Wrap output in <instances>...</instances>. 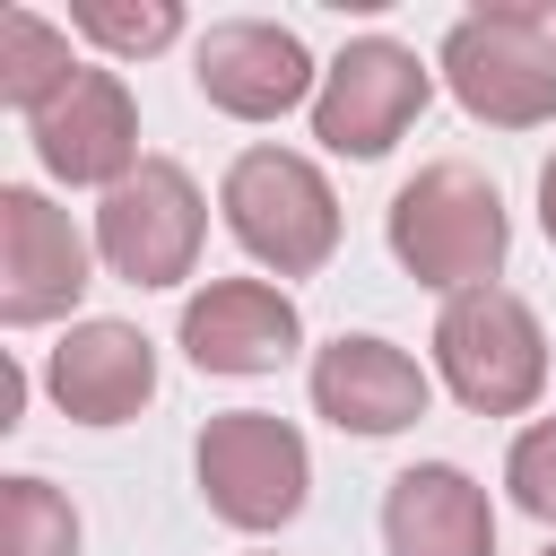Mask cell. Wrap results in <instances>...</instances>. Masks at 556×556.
I'll list each match as a JSON object with an SVG mask.
<instances>
[{
  "mask_svg": "<svg viewBox=\"0 0 556 556\" xmlns=\"http://www.w3.org/2000/svg\"><path fill=\"white\" fill-rule=\"evenodd\" d=\"M382 235H391V261L452 304V295H469V287H495L504 243H513V217H504V191H495L478 165L434 156V165H417V174L391 191Z\"/></svg>",
  "mask_w": 556,
  "mask_h": 556,
  "instance_id": "6da1fadb",
  "label": "cell"
},
{
  "mask_svg": "<svg viewBox=\"0 0 556 556\" xmlns=\"http://www.w3.org/2000/svg\"><path fill=\"white\" fill-rule=\"evenodd\" d=\"M217 208H226V235L278 278H313L339 252V191L295 148H243L217 182Z\"/></svg>",
  "mask_w": 556,
  "mask_h": 556,
  "instance_id": "7a4b0ae2",
  "label": "cell"
},
{
  "mask_svg": "<svg viewBox=\"0 0 556 556\" xmlns=\"http://www.w3.org/2000/svg\"><path fill=\"white\" fill-rule=\"evenodd\" d=\"M443 87L486 130H539L556 122V26L547 9H478L443 35Z\"/></svg>",
  "mask_w": 556,
  "mask_h": 556,
  "instance_id": "3957f363",
  "label": "cell"
},
{
  "mask_svg": "<svg viewBox=\"0 0 556 556\" xmlns=\"http://www.w3.org/2000/svg\"><path fill=\"white\" fill-rule=\"evenodd\" d=\"M434 374L469 417H521L547 391V330L513 287H469L434 321Z\"/></svg>",
  "mask_w": 556,
  "mask_h": 556,
  "instance_id": "277c9868",
  "label": "cell"
},
{
  "mask_svg": "<svg viewBox=\"0 0 556 556\" xmlns=\"http://www.w3.org/2000/svg\"><path fill=\"white\" fill-rule=\"evenodd\" d=\"M191 478H200V495H208V513H217L226 530H252V539H261V530H287V521L304 513L313 452H304V434H295L287 417H269V408H226V417L200 426Z\"/></svg>",
  "mask_w": 556,
  "mask_h": 556,
  "instance_id": "5b68a950",
  "label": "cell"
},
{
  "mask_svg": "<svg viewBox=\"0 0 556 556\" xmlns=\"http://www.w3.org/2000/svg\"><path fill=\"white\" fill-rule=\"evenodd\" d=\"M200 235H208V200L174 156H148L96 208V261L130 287H182L200 261Z\"/></svg>",
  "mask_w": 556,
  "mask_h": 556,
  "instance_id": "8992f818",
  "label": "cell"
},
{
  "mask_svg": "<svg viewBox=\"0 0 556 556\" xmlns=\"http://www.w3.org/2000/svg\"><path fill=\"white\" fill-rule=\"evenodd\" d=\"M434 96V70L391 43V35H356L330 70H321V96H313V139L330 156H391L400 130L426 113Z\"/></svg>",
  "mask_w": 556,
  "mask_h": 556,
  "instance_id": "52a82bcc",
  "label": "cell"
},
{
  "mask_svg": "<svg viewBox=\"0 0 556 556\" xmlns=\"http://www.w3.org/2000/svg\"><path fill=\"white\" fill-rule=\"evenodd\" d=\"M87 287H96V252L70 226V208H52L43 191L9 182L0 191V321L9 330L61 321Z\"/></svg>",
  "mask_w": 556,
  "mask_h": 556,
  "instance_id": "ba28073f",
  "label": "cell"
},
{
  "mask_svg": "<svg viewBox=\"0 0 556 556\" xmlns=\"http://www.w3.org/2000/svg\"><path fill=\"white\" fill-rule=\"evenodd\" d=\"M191 78H200V96H208L217 113H235V122H278V113H295L304 96H321V87H313V52H304L278 17H217V26L200 35V52H191Z\"/></svg>",
  "mask_w": 556,
  "mask_h": 556,
  "instance_id": "9c48e42d",
  "label": "cell"
},
{
  "mask_svg": "<svg viewBox=\"0 0 556 556\" xmlns=\"http://www.w3.org/2000/svg\"><path fill=\"white\" fill-rule=\"evenodd\" d=\"M26 130H35V156H43L52 182H96V191H113L122 174L148 165V156H139V104H130L122 70H78Z\"/></svg>",
  "mask_w": 556,
  "mask_h": 556,
  "instance_id": "30bf717a",
  "label": "cell"
},
{
  "mask_svg": "<svg viewBox=\"0 0 556 556\" xmlns=\"http://www.w3.org/2000/svg\"><path fill=\"white\" fill-rule=\"evenodd\" d=\"M304 348V313L269 278H208L182 304V356L200 374H278Z\"/></svg>",
  "mask_w": 556,
  "mask_h": 556,
  "instance_id": "8fae6325",
  "label": "cell"
},
{
  "mask_svg": "<svg viewBox=\"0 0 556 556\" xmlns=\"http://www.w3.org/2000/svg\"><path fill=\"white\" fill-rule=\"evenodd\" d=\"M426 400H434L426 365H417L408 348L374 339V330H339V339L313 356V408H321L339 434H400V426L426 417Z\"/></svg>",
  "mask_w": 556,
  "mask_h": 556,
  "instance_id": "7c38bea8",
  "label": "cell"
},
{
  "mask_svg": "<svg viewBox=\"0 0 556 556\" xmlns=\"http://www.w3.org/2000/svg\"><path fill=\"white\" fill-rule=\"evenodd\" d=\"M43 391L70 426H130L156 400V348L130 321H70V339L43 365Z\"/></svg>",
  "mask_w": 556,
  "mask_h": 556,
  "instance_id": "4fadbf2b",
  "label": "cell"
},
{
  "mask_svg": "<svg viewBox=\"0 0 556 556\" xmlns=\"http://www.w3.org/2000/svg\"><path fill=\"white\" fill-rule=\"evenodd\" d=\"M382 539L391 556H495V504L469 469L417 460L382 486Z\"/></svg>",
  "mask_w": 556,
  "mask_h": 556,
  "instance_id": "5bb4252c",
  "label": "cell"
},
{
  "mask_svg": "<svg viewBox=\"0 0 556 556\" xmlns=\"http://www.w3.org/2000/svg\"><path fill=\"white\" fill-rule=\"evenodd\" d=\"M78 70H87V61H70V35H61V26H43L35 9H0V104H9V113L35 122Z\"/></svg>",
  "mask_w": 556,
  "mask_h": 556,
  "instance_id": "9a60e30c",
  "label": "cell"
},
{
  "mask_svg": "<svg viewBox=\"0 0 556 556\" xmlns=\"http://www.w3.org/2000/svg\"><path fill=\"white\" fill-rule=\"evenodd\" d=\"M0 556H78V504L52 478H0Z\"/></svg>",
  "mask_w": 556,
  "mask_h": 556,
  "instance_id": "2e32d148",
  "label": "cell"
},
{
  "mask_svg": "<svg viewBox=\"0 0 556 556\" xmlns=\"http://www.w3.org/2000/svg\"><path fill=\"white\" fill-rule=\"evenodd\" d=\"M70 26H78L87 43H104L113 61H139V52H165V43L182 35V9H174V0H78Z\"/></svg>",
  "mask_w": 556,
  "mask_h": 556,
  "instance_id": "e0dca14e",
  "label": "cell"
},
{
  "mask_svg": "<svg viewBox=\"0 0 556 556\" xmlns=\"http://www.w3.org/2000/svg\"><path fill=\"white\" fill-rule=\"evenodd\" d=\"M504 486H513V504H521L530 521L556 530V417H539V426L513 434V452H504Z\"/></svg>",
  "mask_w": 556,
  "mask_h": 556,
  "instance_id": "ac0fdd59",
  "label": "cell"
},
{
  "mask_svg": "<svg viewBox=\"0 0 556 556\" xmlns=\"http://www.w3.org/2000/svg\"><path fill=\"white\" fill-rule=\"evenodd\" d=\"M539 226H547V243H556V156L539 165Z\"/></svg>",
  "mask_w": 556,
  "mask_h": 556,
  "instance_id": "d6986e66",
  "label": "cell"
},
{
  "mask_svg": "<svg viewBox=\"0 0 556 556\" xmlns=\"http://www.w3.org/2000/svg\"><path fill=\"white\" fill-rule=\"evenodd\" d=\"M539 556H556V539H547V547H539Z\"/></svg>",
  "mask_w": 556,
  "mask_h": 556,
  "instance_id": "ffe728a7",
  "label": "cell"
}]
</instances>
